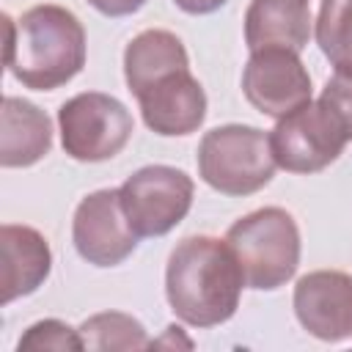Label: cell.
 Segmentation results:
<instances>
[{"label":"cell","instance_id":"obj_1","mask_svg":"<svg viewBox=\"0 0 352 352\" xmlns=\"http://www.w3.org/2000/svg\"><path fill=\"white\" fill-rule=\"evenodd\" d=\"M245 278L226 239L184 236L168 256L165 294L170 311L192 327L228 322L239 308Z\"/></svg>","mask_w":352,"mask_h":352},{"label":"cell","instance_id":"obj_2","mask_svg":"<svg viewBox=\"0 0 352 352\" xmlns=\"http://www.w3.org/2000/svg\"><path fill=\"white\" fill-rule=\"evenodd\" d=\"M8 72L33 91H55L85 66V28L63 6H33L19 22L3 14Z\"/></svg>","mask_w":352,"mask_h":352},{"label":"cell","instance_id":"obj_3","mask_svg":"<svg viewBox=\"0 0 352 352\" xmlns=\"http://www.w3.org/2000/svg\"><path fill=\"white\" fill-rule=\"evenodd\" d=\"M226 242L234 250L245 286L272 292L294 278L300 267V228L280 206H264L239 217Z\"/></svg>","mask_w":352,"mask_h":352},{"label":"cell","instance_id":"obj_4","mask_svg":"<svg viewBox=\"0 0 352 352\" xmlns=\"http://www.w3.org/2000/svg\"><path fill=\"white\" fill-rule=\"evenodd\" d=\"M270 135L248 124H223L209 129L198 143V173L223 195H250L275 176Z\"/></svg>","mask_w":352,"mask_h":352},{"label":"cell","instance_id":"obj_5","mask_svg":"<svg viewBox=\"0 0 352 352\" xmlns=\"http://www.w3.org/2000/svg\"><path fill=\"white\" fill-rule=\"evenodd\" d=\"M63 151L77 162L113 160L132 138L135 121L124 102L102 91L66 99L58 110Z\"/></svg>","mask_w":352,"mask_h":352},{"label":"cell","instance_id":"obj_6","mask_svg":"<svg viewBox=\"0 0 352 352\" xmlns=\"http://www.w3.org/2000/svg\"><path fill=\"white\" fill-rule=\"evenodd\" d=\"M118 192L132 231L138 236H162L187 217L195 184L179 168L146 165L126 176Z\"/></svg>","mask_w":352,"mask_h":352},{"label":"cell","instance_id":"obj_7","mask_svg":"<svg viewBox=\"0 0 352 352\" xmlns=\"http://www.w3.org/2000/svg\"><path fill=\"white\" fill-rule=\"evenodd\" d=\"M346 132L322 102H305L289 116L278 118L270 132V148L278 168L289 173H316L333 165L344 146Z\"/></svg>","mask_w":352,"mask_h":352},{"label":"cell","instance_id":"obj_8","mask_svg":"<svg viewBox=\"0 0 352 352\" xmlns=\"http://www.w3.org/2000/svg\"><path fill=\"white\" fill-rule=\"evenodd\" d=\"M242 94L258 113L283 118L311 102V74L300 52L283 47L256 50L242 72Z\"/></svg>","mask_w":352,"mask_h":352},{"label":"cell","instance_id":"obj_9","mask_svg":"<svg viewBox=\"0 0 352 352\" xmlns=\"http://www.w3.org/2000/svg\"><path fill=\"white\" fill-rule=\"evenodd\" d=\"M72 239L77 253L94 267H116L138 248L118 190H96L85 195L72 220Z\"/></svg>","mask_w":352,"mask_h":352},{"label":"cell","instance_id":"obj_10","mask_svg":"<svg viewBox=\"0 0 352 352\" xmlns=\"http://www.w3.org/2000/svg\"><path fill=\"white\" fill-rule=\"evenodd\" d=\"M297 322L319 341L352 338V275L341 270H314L294 286Z\"/></svg>","mask_w":352,"mask_h":352},{"label":"cell","instance_id":"obj_11","mask_svg":"<svg viewBox=\"0 0 352 352\" xmlns=\"http://www.w3.org/2000/svg\"><path fill=\"white\" fill-rule=\"evenodd\" d=\"M146 126L162 138L190 135L206 118V94L190 69H179L135 96Z\"/></svg>","mask_w":352,"mask_h":352},{"label":"cell","instance_id":"obj_12","mask_svg":"<svg viewBox=\"0 0 352 352\" xmlns=\"http://www.w3.org/2000/svg\"><path fill=\"white\" fill-rule=\"evenodd\" d=\"M0 261H3V305L16 297L33 294L52 270V250L41 231L30 226L6 223L0 228Z\"/></svg>","mask_w":352,"mask_h":352},{"label":"cell","instance_id":"obj_13","mask_svg":"<svg viewBox=\"0 0 352 352\" xmlns=\"http://www.w3.org/2000/svg\"><path fill=\"white\" fill-rule=\"evenodd\" d=\"M311 38L308 0H250L245 11V44L250 52L283 47L302 52Z\"/></svg>","mask_w":352,"mask_h":352},{"label":"cell","instance_id":"obj_14","mask_svg":"<svg viewBox=\"0 0 352 352\" xmlns=\"http://www.w3.org/2000/svg\"><path fill=\"white\" fill-rule=\"evenodd\" d=\"M52 148V124L41 107L19 96H3L0 107V165L28 168Z\"/></svg>","mask_w":352,"mask_h":352},{"label":"cell","instance_id":"obj_15","mask_svg":"<svg viewBox=\"0 0 352 352\" xmlns=\"http://www.w3.org/2000/svg\"><path fill=\"white\" fill-rule=\"evenodd\" d=\"M179 69H190V58L182 38L170 30H143L124 50V80L135 96Z\"/></svg>","mask_w":352,"mask_h":352},{"label":"cell","instance_id":"obj_16","mask_svg":"<svg viewBox=\"0 0 352 352\" xmlns=\"http://www.w3.org/2000/svg\"><path fill=\"white\" fill-rule=\"evenodd\" d=\"M316 44L336 69V74L352 77V0L319 3Z\"/></svg>","mask_w":352,"mask_h":352},{"label":"cell","instance_id":"obj_17","mask_svg":"<svg viewBox=\"0 0 352 352\" xmlns=\"http://www.w3.org/2000/svg\"><path fill=\"white\" fill-rule=\"evenodd\" d=\"M82 336V346L85 349H96V352H107V349H146L151 346L146 327L121 311H104L96 314L91 319L82 322L80 327Z\"/></svg>","mask_w":352,"mask_h":352},{"label":"cell","instance_id":"obj_18","mask_svg":"<svg viewBox=\"0 0 352 352\" xmlns=\"http://www.w3.org/2000/svg\"><path fill=\"white\" fill-rule=\"evenodd\" d=\"M16 349L28 352V349H55V352H80L82 346V336L80 330H72L66 322L60 319H41L36 324H30L25 330V336L19 338Z\"/></svg>","mask_w":352,"mask_h":352},{"label":"cell","instance_id":"obj_19","mask_svg":"<svg viewBox=\"0 0 352 352\" xmlns=\"http://www.w3.org/2000/svg\"><path fill=\"white\" fill-rule=\"evenodd\" d=\"M319 102L330 107V113L338 118L346 138L352 140V77H344V74L330 77L322 88Z\"/></svg>","mask_w":352,"mask_h":352},{"label":"cell","instance_id":"obj_20","mask_svg":"<svg viewBox=\"0 0 352 352\" xmlns=\"http://www.w3.org/2000/svg\"><path fill=\"white\" fill-rule=\"evenodd\" d=\"M104 16H129L146 6V0H88Z\"/></svg>","mask_w":352,"mask_h":352},{"label":"cell","instance_id":"obj_21","mask_svg":"<svg viewBox=\"0 0 352 352\" xmlns=\"http://www.w3.org/2000/svg\"><path fill=\"white\" fill-rule=\"evenodd\" d=\"M184 14H195V16H201V14H212V11H217L220 6H226V0H173Z\"/></svg>","mask_w":352,"mask_h":352}]
</instances>
